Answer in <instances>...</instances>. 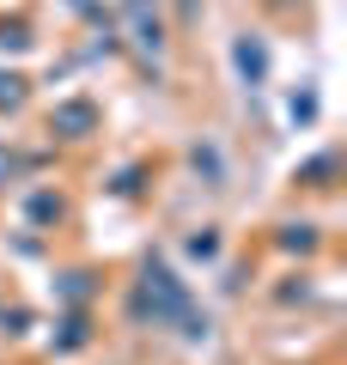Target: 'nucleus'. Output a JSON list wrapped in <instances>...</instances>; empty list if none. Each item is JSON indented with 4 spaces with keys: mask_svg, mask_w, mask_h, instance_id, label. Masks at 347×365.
Wrapping results in <instances>:
<instances>
[{
    "mask_svg": "<svg viewBox=\"0 0 347 365\" xmlns=\"http://www.w3.org/2000/svg\"><path fill=\"white\" fill-rule=\"evenodd\" d=\"M329 177H335V158L323 153V158H311V165H298L293 182H305V189H329Z\"/></svg>",
    "mask_w": 347,
    "mask_h": 365,
    "instance_id": "5",
    "label": "nucleus"
},
{
    "mask_svg": "<svg viewBox=\"0 0 347 365\" xmlns=\"http://www.w3.org/2000/svg\"><path fill=\"white\" fill-rule=\"evenodd\" d=\"M231 61H238V73H244V86H262V73H268V43L262 37H238L231 43Z\"/></svg>",
    "mask_w": 347,
    "mask_h": 365,
    "instance_id": "3",
    "label": "nucleus"
},
{
    "mask_svg": "<svg viewBox=\"0 0 347 365\" xmlns=\"http://www.w3.org/2000/svg\"><path fill=\"white\" fill-rule=\"evenodd\" d=\"M0 49H31V25L25 19H0Z\"/></svg>",
    "mask_w": 347,
    "mask_h": 365,
    "instance_id": "8",
    "label": "nucleus"
},
{
    "mask_svg": "<svg viewBox=\"0 0 347 365\" xmlns=\"http://www.w3.org/2000/svg\"><path fill=\"white\" fill-rule=\"evenodd\" d=\"M86 292H91V280H86V274H61V299H86Z\"/></svg>",
    "mask_w": 347,
    "mask_h": 365,
    "instance_id": "12",
    "label": "nucleus"
},
{
    "mask_svg": "<svg viewBox=\"0 0 347 365\" xmlns=\"http://www.w3.org/2000/svg\"><path fill=\"white\" fill-rule=\"evenodd\" d=\"M281 250H298V256H311V250H317V225H281Z\"/></svg>",
    "mask_w": 347,
    "mask_h": 365,
    "instance_id": "6",
    "label": "nucleus"
},
{
    "mask_svg": "<svg viewBox=\"0 0 347 365\" xmlns=\"http://www.w3.org/2000/svg\"><path fill=\"white\" fill-rule=\"evenodd\" d=\"M31 220H37V225L61 220V201H55V195H31Z\"/></svg>",
    "mask_w": 347,
    "mask_h": 365,
    "instance_id": "11",
    "label": "nucleus"
},
{
    "mask_svg": "<svg viewBox=\"0 0 347 365\" xmlns=\"http://www.w3.org/2000/svg\"><path fill=\"white\" fill-rule=\"evenodd\" d=\"M25 104V79L19 73H0V110H19Z\"/></svg>",
    "mask_w": 347,
    "mask_h": 365,
    "instance_id": "9",
    "label": "nucleus"
},
{
    "mask_svg": "<svg viewBox=\"0 0 347 365\" xmlns=\"http://www.w3.org/2000/svg\"><path fill=\"white\" fill-rule=\"evenodd\" d=\"M91 128H98V110L86 98H67V104L49 110V134H61V140H86Z\"/></svg>",
    "mask_w": 347,
    "mask_h": 365,
    "instance_id": "2",
    "label": "nucleus"
},
{
    "mask_svg": "<svg viewBox=\"0 0 347 365\" xmlns=\"http://www.w3.org/2000/svg\"><path fill=\"white\" fill-rule=\"evenodd\" d=\"M134 43H141V49H153V55H159V49H165V25H159V19H146V13H141V19H134Z\"/></svg>",
    "mask_w": 347,
    "mask_h": 365,
    "instance_id": "7",
    "label": "nucleus"
},
{
    "mask_svg": "<svg viewBox=\"0 0 347 365\" xmlns=\"http://www.w3.org/2000/svg\"><path fill=\"white\" fill-rule=\"evenodd\" d=\"M19 170H25V158H13V153H6V146H0V182H13Z\"/></svg>",
    "mask_w": 347,
    "mask_h": 365,
    "instance_id": "14",
    "label": "nucleus"
},
{
    "mask_svg": "<svg viewBox=\"0 0 347 365\" xmlns=\"http://www.w3.org/2000/svg\"><path fill=\"white\" fill-rule=\"evenodd\" d=\"M129 311H134V323H153V329H159V323H183L195 304H189V292H183V280L153 256V262L141 268V287H134Z\"/></svg>",
    "mask_w": 347,
    "mask_h": 365,
    "instance_id": "1",
    "label": "nucleus"
},
{
    "mask_svg": "<svg viewBox=\"0 0 347 365\" xmlns=\"http://www.w3.org/2000/svg\"><path fill=\"white\" fill-rule=\"evenodd\" d=\"M86 341H91V323H86V311L61 317V335H55V353H74V347H86Z\"/></svg>",
    "mask_w": 347,
    "mask_h": 365,
    "instance_id": "4",
    "label": "nucleus"
},
{
    "mask_svg": "<svg viewBox=\"0 0 347 365\" xmlns=\"http://www.w3.org/2000/svg\"><path fill=\"white\" fill-rule=\"evenodd\" d=\"M116 195H134V189H141V165H129V170H116V182H110Z\"/></svg>",
    "mask_w": 347,
    "mask_h": 365,
    "instance_id": "13",
    "label": "nucleus"
},
{
    "mask_svg": "<svg viewBox=\"0 0 347 365\" xmlns=\"http://www.w3.org/2000/svg\"><path fill=\"white\" fill-rule=\"evenodd\" d=\"M293 116H298V122H311V116H317V98H311V91H305V98H293Z\"/></svg>",
    "mask_w": 347,
    "mask_h": 365,
    "instance_id": "15",
    "label": "nucleus"
},
{
    "mask_svg": "<svg viewBox=\"0 0 347 365\" xmlns=\"http://www.w3.org/2000/svg\"><path fill=\"white\" fill-rule=\"evenodd\" d=\"M177 6H183V19H195V0H177Z\"/></svg>",
    "mask_w": 347,
    "mask_h": 365,
    "instance_id": "16",
    "label": "nucleus"
},
{
    "mask_svg": "<svg viewBox=\"0 0 347 365\" xmlns=\"http://www.w3.org/2000/svg\"><path fill=\"white\" fill-rule=\"evenodd\" d=\"M189 256H195V262H213V256H219V232H195V237H189Z\"/></svg>",
    "mask_w": 347,
    "mask_h": 365,
    "instance_id": "10",
    "label": "nucleus"
}]
</instances>
